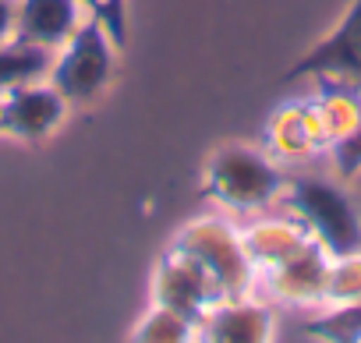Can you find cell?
Listing matches in <instances>:
<instances>
[{"label":"cell","instance_id":"8992f818","mask_svg":"<svg viewBox=\"0 0 361 343\" xmlns=\"http://www.w3.org/2000/svg\"><path fill=\"white\" fill-rule=\"evenodd\" d=\"M152 301L195 322V332H199L202 315L220 301V294L209 283V276L199 269V262H192L177 248H166L152 269Z\"/></svg>","mask_w":361,"mask_h":343},{"label":"cell","instance_id":"9a60e30c","mask_svg":"<svg viewBox=\"0 0 361 343\" xmlns=\"http://www.w3.org/2000/svg\"><path fill=\"white\" fill-rule=\"evenodd\" d=\"M350 301H361V251L333 258L329 280H326V308L350 304Z\"/></svg>","mask_w":361,"mask_h":343},{"label":"cell","instance_id":"9c48e42d","mask_svg":"<svg viewBox=\"0 0 361 343\" xmlns=\"http://www.w3.org/2000/svg\"><path fill=\"white\" fill-rule=\"evenodd\" d=\"M329 266H333L329 251L312 237V241H305L294 255H287L283 262H276V266H269L266 273H259V280L269 287V294H273L276 301L312 308V304H326Z\"/></svg>","mask_w":361,"mask_h":343},{"label":"cell","instance_id":"4fadbf2b","mask_svg":"<svg viewBox=\"0 0 361 343\" xmlns=\"http://www.w3.org/2000/svg\"><path fill=\"white\" fill-rule=\"evenodd\" d=\"M57 61V50L36 46L29 39H8L0 43V96L22 89V85H36L50 78V68Z\"/></svg>","mask_w":361,"mask_h":343},{"label":"cell","instance_id":"2e32d148","mask_svg":"<svg viewBox=\"0 0 361 343\" xmlns=\"http://www.w3.org/2000/svg\"><path fill=\"white\" fill-rule=\"evenodd\" d=\"M82 4L92 18L103 22V29L110 32L117 50H124V43H128V0H82Z\"/></svg>","mask_w":361,"mask_h":343},{"label":"cell","instance_id":"277c9868","mask_svg":"<svg viewBox=\"0 0 361 343\" xmlns=\"http://www.w3.org/2000/svg\"><path fill=\"white\" fill-rule=\"evenodd\" d=\"M117 43L103 29L99 18L85 15V22L75 29V36L57 50V61L50 68V85L68 103H96L117 75Z\"/></svg>","mask_w":361,"mask_h":343},{"label":"cell","instance_id":"8fae6325","mask_svg":"<svg viewBox=\"0 0 361 343\" xmlns=\"http://www.w3.org/2000/svg\"><path fill=\"white\" fill-rule=\"evenodd\" d=\"M276 336V315L269 304L248 297H231L216 301L202 322H199V339L209 343H266Z\"/></svg>","mask_w":361,"mask_h":343},{"label":"cell","instance_id":"e0dca14e","mask_svg":"<svg viewBox=\"0 0 361 343\" xmlns=\"http://www.w3.org/2000/svg\"><path fill=\"white\" fill-rule=\"evenodd\" d=\"M15 22H18V4L15 0H0V43L15 39Z\"/></svg>","mask_w":361,"mask_h":343},{"label":"cell","instance_id":"ba28073f","mask_svg":"<svg viewBox=\"0 0 361 343\" xmlns=\"http://www.w3.org/2000/svg\"><path fill=\"white\" fill-rule=\"evenodd\" d=\"M298 78H343V82H361V0L347 8L343 22L319 39L287 75L283 82Z\"/></svg>","mask_w":361,"mask_h":343},{"label":"cell","instance_id":"30bf717a","mask_svg":"<svg viewBox=\"0 0 361 343\" xmlns=\"http://www.w3.org/2000/svg\"><path fill=\"white\" fill-rule=\"evenodd\" d=\"M276 163L280 159H308L326 149V127L315 99H298L283 103L273 110L266 120V145H262Z\"/></svg>","mask_w":361,"mask_h":343},{"label":"cell","instance_id":"7c38bea8","mask_svg":"<svg viewBox=\"0 0 361 343\" xmlns=\"http://www.w3.org/2000/svg\"><path fill=\"white\" fill-rule=\"evenodd\" d=\"M15 4H18L15 36L47 50H61L89 15L82 0H15Z\"/></svg>","mask_w":361,"mask_h":343},{"label":"cell","instance_id":"7a4b0ae2","mask_svg":"<svg viewBox=\"0 0 361 343\" xmlns=\"http://www.w3.org/2000/svg\"><path fill=\"white\" fill-rule=\"evenodd\" d=\"M170 248L185 251L192 262H199V269L216 287L220 301L255 294L259 273H255V266H252V258L245 251L241 230L231 220H224V216H199V220L185 223L173 234Z\"/></svg>","mask_w":361,"mask_h":343},{"label":"cell","instance_id":"6da1fadb","mask_svg":"<svg viewBox=\"0 0 361 343\" xmlns=\"http://www.w3.org/2000/svg\"><path fill=\"white\" fill-rule=\"evenodd\" d=\"M283 188L287 177L266 149L227 142L209 152L199 195L224 213H266L280 202Z\"/></svg>","mask_w":361,"mask_h":343},{"label":"cell","instance_id":"5bb4252c","mask_svg":"<svg viewBox=\"0 0 361 343\" xmlns=\"http://www.w3.org/2000/svg\"><path fill=\"white\" fill-rule=\"evenodd\" d=\"M131 339L135 343H142V339L145 343H188V339H199V332H195V322H188L185 315H177L152 301L149 311L135 322Z\"/></svg>","mask_w":361,"mask_h":343},{"label":"cell","instance_id":"52a82bcc","mask_svg":"<svg viewBox=\"0 0 361 343\" xmlns=\"http://www.w3.org/2000/svg\"><path fill=\"white\" fill-rule=\"evenodd\" d=\"M68 106L71 103L50 82L11 89L0 96V135L25 142V145H39L64 124Z\"/></svg>","mask_w":361,"mask_h":343},{"label":"cell","instance_id":"3957f363","mask_svg":"<svg viewBox=\"0 0 361 343\" xmlns=\"http://www.w3.org/2000/svg\"><path fill=\"white\" fill-rule=\"evenodd\" d=\"M280 202L329 251V258L361 251V216L343 188L301 177V181H287Z\"/></svg>","mask_w":361,"mask_h":343},{"label":"cell","instance_id":"5b68a950","mask_svg":"<svg viewBox=\"0 0 361 343\" xmlns=\"http://www.w3.org/2000/svg\"><path fill=\"white\" fill-rule=\"evenodd\" d=\"M319 82V113L326 127V152L333 156L340 177L350 181L361 174V89L343 78Z\"/></svg>","mask_w":361,"mask_h":343}]
</instances>
